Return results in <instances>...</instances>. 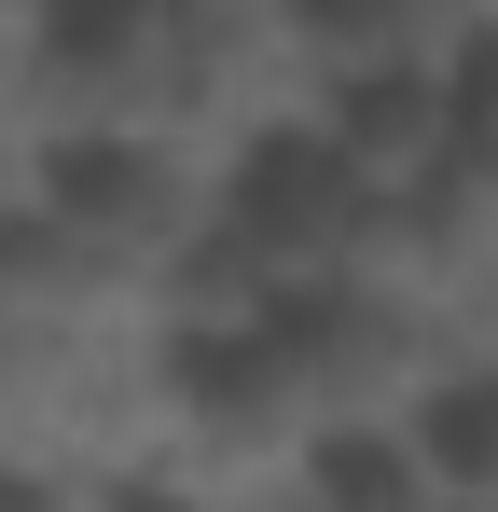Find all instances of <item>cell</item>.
<instances>
[{
	"instance_id": "cell-1",
	"label": "cell",
	"mask_w": 498,
	"mask_h": 512,
	"mask_svg": "<svg viewBox=\"0 0 498 512\" xmlns=\"http://www.w3.org/2000/svg\"><path fill=\"white\" fill-rule=\"evenodd\" d=\"M0 512H153V499L111 471H0Z\"/></svg>"
}]
</instances>
